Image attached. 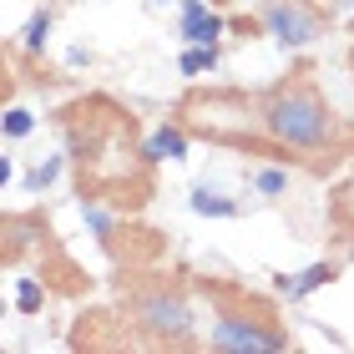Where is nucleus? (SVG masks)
<instances>
[{"mask_svg":"<svg viewBox=\"0 0 354 354\" xmlns=\"http://www.w3.org/2000/svg\"><path fill=\"white\" fill-rule=\"evenodd\" d=\"M147 6H162V0H147Z\"/></svg>","mask_w":354,"mask_h":354,"instance_id":"obj_19","label":"nucleus"},{"mask_svg":"<svg viewBox=\"0 0 354 354\" xmlns=\"http://www.w3.org/2000/svg\"><path fill=\"white\" fill-rule=\"evenodd\" d=\"M223 15L207 10V0H183V21H177V41L183 46H218Z\"/></svg>","mask_w":354,"mask_h":354,"instance_id":"obj_5","label":"nucleus"},{"mask_svg":"<svg viewBox=\"0 0 354 354\" xmlns=\"http://www.w3.org/2000/svg\"><path fill=\"white\" fill-rule=\"evenodd\" d=\"M46 36H51V10H30V21H26V30H21L26 51L41 56V51H46Z\"/></svg>","mask_w":354,"mask_h":354,"instance_id":"obj_10","label":"nucleus"},{"mask_svg":"<svg viewBox=\"0 0 354 354\" xmlns=\"http://www.w3.org/2000/svg\"><path fill=\"white\" fill-rule=\"evenodd\" d=\"M142 157H147V162H183L187 157V132L183 127H157L152 142L142 147Z\"/></svg>","mask_w":354,"mask_h":354,"instance_id":"obj_7","label":"nucleus"},{"mask_svg":"<svg viewBox=\"0 0 354 354\" xmlns=\"http://www.w3.org/2000/svg\"><path fill=\"white\" fill-rule=\"evenodd\" d=\"M56 177H61V157H41V162L26 172V192H46Z\"/></svg>","mask_w":354,"mask_h":354,"instance_id":"obj_14","label":"nucleus"},{"mask_svg":"<svg viewBox=\"0 0 354 354\" xmlns=\"http://www.w3.org/2000/svg\"><path fill=\"white\" fill-rule=\"evenodd\" d=\"M10 177H15V167H10V157H0V187H6Z\"/></svg>","mask_w":354,"mask_h":354,"instance_id":"obj_16","label":"nucleus"},{"mask_svg":"<svg viewBox=\"0 0 354 354\" xmlns=\"http://www.w3.org/2000/svg\"><path fill=\"white\" fill-rule=\"evenodd\" d=\"M82 218L91 223V233H96V243H102V248H111V243H117V223H111L106 213H102V207H96L91 198H82Z\"/></svg>","mask_w":354,"mask_h":354,"instance_id":"obj_11","label":"nucleus"},{"mask_svg":"<svg viewBox=\"0 0 354 354\" xmlns=\"http://www.w3.org/2000/svg\"><path fill=\"white\" fill-rule=\"evenodd\" d=\"M10 86V71H6V61H0V91H6Z\"/></svg>","mask_w":354,"mask_h":354,"instance_id":"obj_17","label":"nucleus"},{"mask_svg":"<svg viewBox=\"0 0 354 354\" xmlns=\"http://www.w3.org/2000/svg\"><path fill=\"white\" fill-rule=\"evenodd\" d=\"M259 127L268 137L273 152H299V157H319V152H334L339 147V122H334L329 102L319 96L314 82H294L273 86L263 102H259Z\"/></svg>","mask_w":354,"mask_h":354,"instance_id":"obj_1","label":"nucleus"},{"mask_svg":"<svg viewBox=\"0 0 354 354\" xmlns=\"http://www.w3.org/2000/svg\"><path fill=\"white\" fill-rule=\"evenodd\" d=\"M177 71H183V76H207V71H218V46H183Z\"/></svg>","mask_w":354,"mask_h":354,"instance_id":"obj_9","label":"nucleus"},{"mask_svg":"<svg viewBox=\"0 0 354 354\" xmlns=\"http://www.w3.org/2000/svg\"><path fill=\"white\" fill-rule=\"evenodd\" d=\"M36 132V117H30L26 106H10L6 117H0V137H10V142H21V137H30Z\"/></svg>","mask_w":354,"mask_h":354,"instance_id":"obj_13","label":"nucleus"},{"mask_svg":"<svg viewBox=\"0 0 354 354\" xmlns=\"http://www.w3.org/2000/svg\"><path fill=\"white\" fill-rule=\"evenodd\" d=\"M187 203H192V213H198V218H238V203H233V198H223V192H218V187H207V183H203V187H192V198H187Z\"/></svg>","mask_w":354,"mask_h":354,"instance_id":"obj_8","label":"nucleus"},{"mask_svg":"<svg viewBox=\"0 0 354 354\" xmlns=\"http://www.w3.org/2000/svg\"><path fill=\"white\" fill-rule=\"evenodd\" d=\"M122 309H127V324L142 329L147 344H167V349H192L198 344L192 299L167 273H137V279H127L122 283Z\"/></svg>","mask_w":354,"mask_h":354,"instance_id":"obj_2","label":"nucleus"},{"mask_svg":"<svg viewBox=\"0 0 354 354\" xmlns=\"http://www.w3.org/2000/svg\"><path fill=\"white\" fill-rule=\"evenodd\" d=\"M349 71H354V51H349Z\"/></svg>","mask_w":354,"mask_h":354,"instance_id":"obj_18","label":"nucleus"},{"mask_svg":"<svg viewBox=\"0 0 354 354\" xmlns=\"http://www.w3.org/2000/svg\"><path fill=\"white\" fill-rule=\"evenodd\" d=\"M213 294V329H207V349L218 354H279L288 349V329H279V314L263 299H248L238 288L207 283Z\"/></svg>","mask_w":354,"mask_h":354,"instance_id":"obj_3","label":"nucleus"},{"mask_svg":"<svg viewBox=\"0 0 354 354\" xmlns=\"http://www.w3.org/2000/svg\"><path fill=\"white\" fill-rule=\"evenodd\" d=\"M248 183L259 187L263 198H283V192H288V172H279V167H253Z\"/></svg>","mask_w":354,"mask_h":354,"instance_id":"obj_12","label":"nucleus"},{"mask_svg":"<svg viewBox=\"0 0 354 354\" xmlns=\"http://www.w3.org/2000/svg\"><path fill=\"white\" fill-rule=\"evenodd\" d=\"M259 26L268 30L279 46H288V51H299V46H309L319 36V15L309 6H299V0H263V15H259Z\"/></svg>","mask_w":354,"mask_h":354,"instance_id":"obj_4","label":"nucleus"},{"mask_svg":"<svg viewBox=\"0 0 354 354\" xmlns=\"http://www.w3.org/2000/svg\"><path fill=\"white\" fill-rule=\"evenodd\" d=\"M334 279H339V263H309L304 273H294V279H279V299L299 304V299L319 294V288H324V283H334Z\"/></svg>","mask_w":354,"mask_h":354,"instance_id":"obj_6","label":"nucleus"},{"mask_svg":"<svg viewBox=\"0 0 354 354\" xmlns=\"http://www.w3.org/2000/svg\"><path fill=\"white\" fill-rule=\"evenodd\" d=\"M15 309H21V314H41L46 309V288L36 279H21V283H15Z\"/></svg>","mask_w":354,"mask_h":354,"instance_id":"obj_15","label":"nucleus"}]
</instances>
